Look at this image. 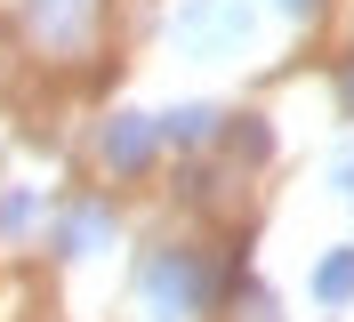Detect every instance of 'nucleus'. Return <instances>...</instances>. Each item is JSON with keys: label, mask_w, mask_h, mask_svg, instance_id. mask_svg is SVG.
I'll return each mask as SVG.
<instances>
[{"label": "nucleus", "mask_w": 354, "mask_h": 322, "mask_svg": "<svg viewBox=\"0 0 354 322\" xmlns=\"http://www.w3.org/2000/svg\"><path fill=\"white\" fill-rule=\"evenodd\" d=\"M88 8H97V0H32V33H41L48 48H73L88 33Z\"/></svg>", "instance_id": "4"}, {"label": "nucleus", "mask_w": 354, "mask_h": 322, "mask_svg": "<svg viewBox=\"0 0 354 322\" xmlns=\"http://www.w3.org/2000/svg\"><path fill=\"white\" fill-rule=\"evenodd\" d=\"M282 8H290V17H314V0H282Z\"/></svg>", "instance_id": "10"}, {"label": "nucleus", "mask_w": 354, "mask_h": 322, "mask_svg": "<svg viewBox=\"0 0 354 322\" xmlns=\"http://www.w3.org/2000/svg\"><path fill=\"white\" fill-rule=\"evenodd\" d=\"M209 129H218V113H209V105H177V113H169V137H177V145H201Z\"/></svg>", "instance_id": "7"}, {"label": "nucleus", "mask_w": 354, "mask_h": 322, "mask_svg": "<svg viewBox=\"0 0 354 322\" xmlns=\"http://www.w3.org/2000/svg\"><path fill=\"white\" fill-rule=\"evenodd\" d=\"M153 145H161V129L145 121V113H121V121L105 129V161H113V170H137V161H153Z\"/></svg>", "instance_id": "3"}, {"label": "nucleus", "mask_w": 354, "mask_h": 322, "mask_svg": "<svg viewBox=\"0 0 354 322\" xmlns=\"http://www.w3.org/2000/svg\"><path fill=\"white\" fill-rule=\"evenodd\" d=\"M17 226H32V193H8L0 202V234H17Z\"/></svg>", "instance_id": "8"}, {"label": "nucleus", "mask_w": 354, "mask_h": 322, "mask_svg": "<svg viewBox=\"0 0 354 322\" xmlns=\"http://www.w3.org/2000/svg\"><path fill=\"white\" fill-rule=\"evenodd\" d=\"M346 105H354V81H346Z\"/></svg>", "instance_id": "11"}, {"label": "nucleus", "mask_w": 354, "mask_h": 322, "mask_svg": "<svg viewBox=\"0 0 354 322\" xmlns=\"http://www.w3.org/2000/svg\"><path fill=\"white\" fill-rule=\"evenodd\" d=\"M137 298H145V322H185L201 298V266L185 250H153L145 274H137Z\"/></svg>", "instance_id": "2"}, {"label": "nucleus", "mask_w": 354, "mask_h": 322, "mask_svg": "<svg viewBox=\"0 0 354 322\" xmlns=\"http://www.w3.org/2000/svg\"><path fill=\"white\" fill-rule=\"evenodd\" d=\"M250 0H185L169 17V41L185 48V57H242L250 48Z\"/></svg>", "instance_id": "1"}, {"label": "nucleus", "mask_w": 354, "mask_h": 322, "mask_svg": "<svg viewBox=\"0 0 354 322\" xmlns=\"http://www.w3.org/2000/svg\"><path fill=\"white\" fill-rule=\"evenodd\" d=\"M314 298L322 306H346L354 298V250H330L322 266H314Z\"/></svg>", "instance_id": "5"}, {"label": "nucleus", "mask_w": 354, "mask_h": 322, "mask_svg": "<svg viewBox=\"0 0 354 322\" xmlns=\"http://www.w3.org/2000/svg\"><path fill=\"white\" fill-rule=\"evenodd\" d=\"M330 186H338V193H354V145L338 153V170H330Z\"/></svg>", "instance_id": "9"}, {"label": "nucleus", "mask_w": 354, "mask_h": 322, "mask_svg": "<svg viewBox=\"0 0 354 322\" xmlns=\"http://www.w3.org/2000/svg\"><path fill=\"white\" fill-rule=\"evenodd\" d=\"M105 234H113V217H105V210H73L65 226H57V242H65L73 258H88V250H97Z\"/></svg>", "instance_id": "6"}]
</instances>
